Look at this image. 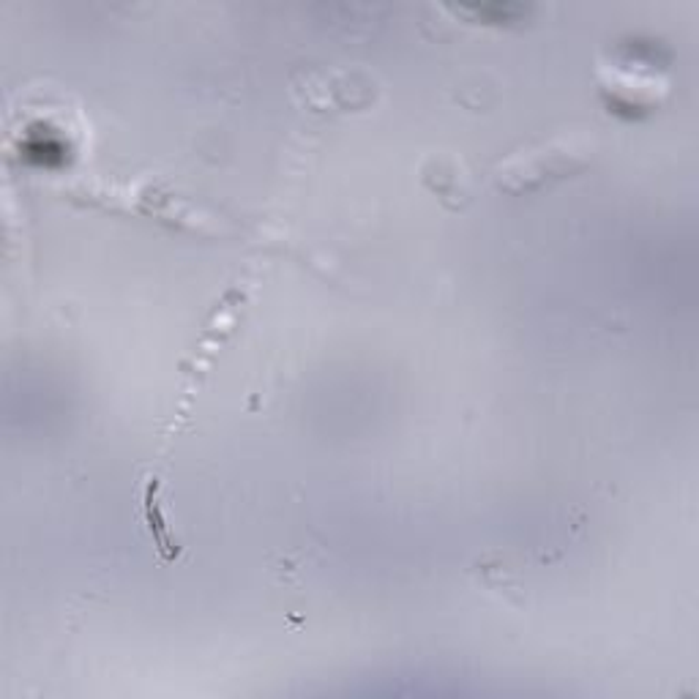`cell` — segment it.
Listing matches in <instances>:
<instances>
[{"mask_svg": "<svg viewBox=\"0 0 699 699\" xmlns=\"http://www.w3.org/2000/svg\"><path fill=\"white\" fill-rule=\"evenodd\" d=\"M590 156L593 143L585 134H555V137L501 158L492 167V184L505 195H531V192L544 189L552 181L572 178L574 173L590 164Z\"/></svg>", "mask_w": 699, "mask_h": 699, "instance_id": "cell-1", "label": "cell"}, {"mask_svg": "<svg viewBox=\"0 0 699 699\" xmlns=\"http://www.w3.org/2000/svg\"><path fill=\"white\" fill-rule=\"evenodd\" d=\"M424 181L449 208H462L465 205L467 189L456 158H432L424 167Z\"/></svg>", "mask_w": 699, "mask_h": 699, "instance_id": "cell-2", "label": "cell"}, {"mask_svg": "<svg viewBox=\"0 0 699 699\" xmlns=\"http://www.w3.org/2000/svg\"><path fill=\"white\" fill-rule=\"evenodd\" d=\"M156 492H158V479H156V475H151V479L145 481V490H143L145 520H148L151 533H154V542L158 546V552H162L164 557H175V555H178V546L173 544V538H169L167 527H164L162 511H158V501H156Z\"/></svg>", "mask_w": 699, "mask_h": 699, "instance_id": "cell-3", "label": "cell"}]
</instances>
